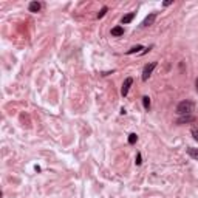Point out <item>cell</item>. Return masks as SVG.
I'll return each instance as SVG.
<instances>
[{"label": "cell", "instance_id": "1", "mask_svg": "<svg viewBox=\"0 0 198 198\" xmlns=\"http://www.w3.org/2000/svg\"><path fill=\"white\" fill-rule=\"evenodd\" d=\"M195 108V104L192 101H189V99H186V101H181L178 105H177V113L180 116H184V115H190Z\"/></svg>", "mask_w": 198, "mask_h": 198}, {"label": "cell", "instance_id": "2", "mask_svg": "<svg viewBox=\"0 0 198 198\" xmlns=\"http://www.w3.org/2000/svg\"><path fill=\"white\" fill-rule=\"evenodd\" d=\"M156 65H158V62H150V64H147V65L144 67V70H142V81H144V82H147L148 78L152 76V73H153V70L156 68Z\"/></svg>", "mask_w": 198, "mask_h": 198}, {"label": "cell", "instance_id": "3", "mask_svg": "<svg viewBox=\"0 0 198 198\" xmlns=\"http://www.w3.org/2000/svg\"><path fill=\"white\" fill-rule=\"evenodd\" d=\"M132 84H133V78H126V79H124V84H122V88H121V94L122 96H127Z\"/></svg>", "mask_w": 198, "mask_h": 198}, {"label": "cell", "instance_id": "4", "mask_svg": "<svg viewBox=\"0 0 198 198\" xmlns=\"http://www.w3.org/2000/svg\"><path fill=\"white\" fill-rule=\"evenodd\" d=\"M155 19H156V13H150V14H148V16L144 19V22H142V25H141V27H142V28L150 27V25H153Z\"/></svg>", "mask_w": 198, "mask_h": 198}, {"label": "cell", "instance_id": "5", "mask_svg": "<svg viewBox=\"0 0 198 198\" xmlns=\"http://www.w3.org/2000/svg\"><path fill=\"white\" fill-rule=\"evenodd\" d=\"M193 121H195L193 116H190V115H184V116L178 118L177 124H178V126H181V124H187V122H193Z\"/></svg>", "mask_w": 198, "mask_h": 198}, {"label": "cell", "instance_id": "6", "mask_svg": "<svg viewBox=\"0 0 198 198\" xmlns=\"http://www.w3.org/2000/svg\"><path fill=\"white\" fill-rule=\"evenodd\" d=\"M28 9H30V13H39L42 9V3L40 2H31L28 5Z\"/></svg>", "mask_w": 198, "mask_h": 198}, {"label": "cell", "instance_id": "7", "mask_svg": "<svg viewBox=\"0 0 198 198\" xmlns=\"http://www.w3.org/2000/svg\"><path fill=\"white\" fill-rule=\"evenodd\" d=\"M133 19H135V13H129V14H126V16L121 19V23H122V25H127V23H130Z\"/></svg>", "mask_w": 198, "mask_h": 198}, {"label": "cell", "instance_id": "8", "mask_svg": "<svg viewBox=\"0 0 198 198\" xmlns=\"http://www.w3.org/2000/svg\"><path fill=\"white\" fill-rule=\"evenodd\" d=\"M124 34V28L122 27H115V28H112V36L113 37H121Z\"/></svg>", "mask_w": 198, "mask_h": 198}, {"label": "cell", "instance_id": "9", "mask_svg": "<svg viewBox=\"0 0 198 198\" xmlns=\"http://www.w3.org/2000/svg\"><path fill=\"white\" fill-rule=\"evenodd\" d=\"M187 153H189L190 158H193V160L198 161V148H195V147H189V148H187Z\"/></svg>", "mask_w": 198, "mask_h": 198}, {"label": "cell", "instance_id": "10", "mask_svg": "<svg viewBox=\"0 0 198 198\" xmlns=\"http://www.w3.org/2000/svg\"><path fill=\"white\" fill-rule=\"evenodd\" d=\"M142 105H144V110L145 112H148V110H150V97H148V96H142Z\"/></svg>", "mask_w": 198, "mask_h": 198}, {"label": "cell", "instance_id": "11", "mask_svg": "<svg viewBox=\"0 0 198 198\" xmlns=\"http://www.w3.org/2000/svg\"><path fill=\"white\" fill-rule=\"evenodd\" d=\"M139 50H144L142 48V45H136V46H133V48H130L129 51H127V54H133V53H138Z\"/></svg>", "mask_w": 198, "mask_h": 198}, {"label": "cell", "instance_id": "12", "mask_svg": "<svg viewBox=\"0 0 198 198\" xmlns=\"http://www.w3.org/2000/svg\"><path fill=\"white\" fill-rule=\"evenodd\" d=\"M138 141V135L136 133H130L129 135V144H135Z\"/></svg>", "mask_w": 198, "mask_h": 198}, {"label": "cell", "instance_id": "13", "mask_svg": "<svg viewBox=\"0 0 198 198\" xmlns=\"http://www.w3.org/2000/svg\"><path fill=\"white\" fill-rule=\"evenodd\" d=\"M190 133H192V138H193L195 141H198V127L193 126V127L190 129Z\"/></svg>", "mask_w": 198, "mask_h": 198}, {"label": "cell", "instance_id": "14", "mask_svg": "<svg viewBox=\"0 0 198 198\" xmlns=\"http://www.w3.org/2000/svg\"><path fill=\"white\" fill-rule=\"evenodd\" d=\"M107 11H108V8H107V6H104V8H102L101 11L97 13V19H102V17L105 16V13H107Z\"/></svg>", "mask_w": 198, "mask_h": 198}, {"label": "cell", "instance_id": "15", "mask_svg": "<svg viewBox=\"0 0 198 198\" xmlns=\"http://www.w3.org/2000/svg\"><path fill=\"white\" fill-rule=\"evenodd\" d=\"M135 163H136V166H141V164H142V156H141V153H136V160H135Z\"/></svg>", "mask_w": 198, "mask_h": 198}, {"label": "cell", "instance_id": "16", "mask_svg": "<svg viewBox=\"0 0 198 198\" xmlns=\"http://www.w3.org/2000/svg\"><path fill=\"white\" fill-rule=\"evenodd\" d=\"M173 2H172V0H167V2H164V6H169V5H172Z\"/></svg>", "mask_w": 198, "mask_h": 198}, {"label": "cell", "instance_id": "17", "mask_svg": "<svg viewBox=\"0 0 198 198\" xmlns=\"http://www.w3.org/2000/svg\"><path fill=\"white\" fill-rule=\"evenodd\" d=\"M195 88H196V91H198V78L195 79Z\"/></svg>", "mask_w": 198, "mask_h": 198}]
</instances>
